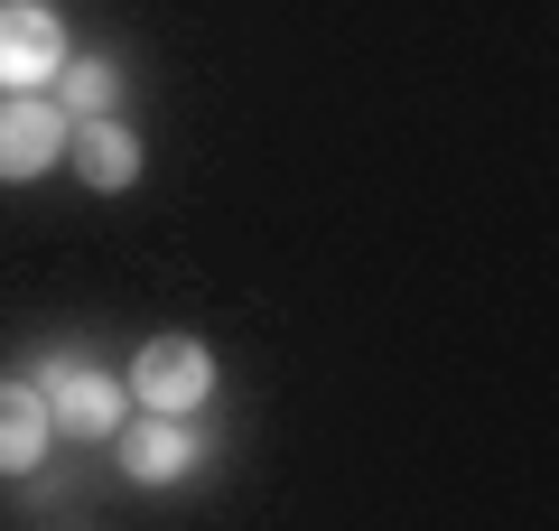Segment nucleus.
<instances>
[{"label": "nucleus", "instance_id": "f257e3e1", "mask_svg": "<svg viewBox=\"0 0 559 531\" xmlns=\"http://www.w3.org/2000/svg\"><path fill=\"white\" fill-rule=\"evenodd\" d=\"M38 392H47V420H57L66 438H112V429H121V401H131L103 364H84L75 345H57V354L38 364Z\"/></svg>", "mask_w": 559, "mask_h": 531}, {"label": "nucleus", "instance_id": "f03ea898", "mask_svg": "<svg viewBox=\"0 0 559 531\" xmlns=\"http://www.w3.org/2000/svg\"><path fill=\"white\" fill-rule=\"evenodd\" d=\"M205 392H215V354L197 345V335H150V345L131 354V401L140 411H205Z\"/></svg>", "mask_w": 559, "mask_h": 531}, {"label": "nucleus", "instance_id": "7ed1b4c3", "mask_svg": "<svg viewBox=\"0 0 559 531\" xmlns=\"http://www.w3.org/2000/svg\"><path fill=\"white\" fill-rule=\"evenodd\" d=\"M66 66V20H47L38 0H0V94H38Z\"/></svg>", "mask_w": 559, "mask_h": 531}, {"label": "nucleus", "instance_id": "20e7f679", "mask_svg": "<svg viewBox=\"0 0 559 531\" xmlns=\"http://www.w3.org/2000/svg\"><path fill=\"white\" fill-rule=\"evenodd\" d=\"M66 103H38V94H0V177L20 187V177H47L66 158Z\"/></svg>", "mask_w": 559, "mask_h": 531}, {"label": "nucleus", "instance_id": "39448f33", "mask_svg": "<svg viewBox=\"0 0 559 531\" xmlns=\"http://www.w3.org/2000/svg\"><path fill=\"white\" fill-rule=\"evenodd\" d=\"M112 448H121V475H131V485H178V475L197 467V438H187L178 411H140V420H121Z\"/></svg>", "mask_w": 559, "mask_h": 531}, {"label": "nucleus", "instance_id": "423d86ee", "mask_svg": "<svg viewBox=\"0 0 559 531\" xmlns=\"http://www.w3.org/2000/svg\"><path fill=\"white\" fill-rule=\"evenodd\" d=\"M66 150H75L84 187H103V197H121V187L140 177V131H131V121H112V113H84L75 131H66Z\"/></svg>", "mask_w": 559, "mask_h": 531}, {"label": "nucleus", "instance_id": "0eeeda50", "mask_svg": "<svg viewBox=\"0 0 559 531\" xmlns=\"http://www.w3.org/2000/svg\"><path fill=\"white\" fill-rule=\"evenodd\" d=\"M47 438H57L47 392H38V382H0V475H28L47 457Z\"/></svg>", "mask_w": 559, "mask_h": 531}, {"label": "nucleus", "instance_id": "6e6552de", "mask_svg": "<svg viewBox=\"0 0 559 531\" xmlns=\"http://www.w3.org/2000/svg\"><path fill=\"white\" fill-rule=\"evenodd\" d=\"M57 75H66V103H75V113H103V103H112V94H121V75H112V66H103V57H84V66H75V57H66V66H57Z\"/></svg>", "mask_w": 559, "mask_h": 531}]
</instances>
